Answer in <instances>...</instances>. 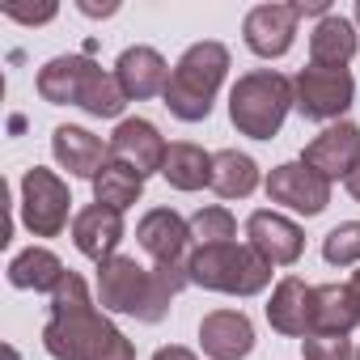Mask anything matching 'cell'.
<instances>
[{"label": "cell", "instance_id": "6da1fadb", "mask_svg": "<svg viewBox=\"0 0 360 360\" xmlns=\"http://www.w3.org/2000/svg\"><path fill=\"white\" fill-rule=\"evenodd\" d=\"M123 330L98 314L85 280L77 271L64 276V284L51 292V318L43 326V347L56 360H98Z\"/></svg>", "mask_w": 360, "mask_h": 360}, {"label": "cell", "instance_id": "7a4b0ae2", "mask_svg": "<svg viewBox=\"0 0 360 360\" xmlns=\"http://www.w3.org/2000/svg\"><path fill=\"white\" fill-rule=\"evenodd\" d=\"M229 72V47L221 43H195L183 51V60L174 64L169 72V85H165V106L174 119L183 123H204L212 115V98L221 89Z\"/></svg>", "mask_w": 360, "mask_h": 360}, {"label": "cell", "instance_id": "3957f363", "mask_svg": "<svg viewBox=\"0 0 360 360\" xmlns=\"http://www.w3.org/2000/svg\"><path fill=\"white\" fill-rule=\"evenodd\" d=\"M187 276L191 284L208 292H229V297H259L271 284V263L242 242H221V246H195L187 255Z\"/></svg>", "mask_w": 360, "mask_h": 360}, {"label": "cell", "instance_id": "277c9868", "mask_svg": "<svg viewBox=\"0 0 360 360\" xmlns=\"http://www.w3.org/2000/svg\"><path fill=\"white\" fill-rule=\"evenodd\" d=\"M292 110V81L276 68H255L229 89V119L250 140H271Z\"/></svg>", "mask_w": 360, "mask_h": 360}, {"label": "cell", "instance_id": "5b68a950", "mask_svg": "<svg viewBox=\"0 0 360 360\" xmlns=\"http://www.w3.org/2000/svg\"><path fill=\"white\" fill-rule=\"evenodd\" d=\"M356 98V81L347 68H301L292 77V106L301 110V119H314V123H339L347 115Z\"/></svg>", "mask_w": 360, "mask_h": 360}, {"label": "cell", "instance_id": "8992f818", "mask_svg": "<svg viewBox=\"0 0 360 360\" xmlns=\"http://www.w3.org/2000/svg\"><path fill=\"white\" fill-rule=\"evenodd\" d=\"M68 208H72V195L56 169L34 165L22 174V225L34 238H60L68 229Z\"/></svg>", "mask_w": 360, "mask_h": 360}, {"label": "cell", "instance_id": "52a82bcc", "mask_svg": "<svg viewBox=\"0 0 360 360\" xmlns=\"http://www.w3.org/2000/svg\"><path fill=\"white\" fill-rule=\"evenodd\" d=\"M148 284H153V267H140L131 255H115V259L98 263V305L106 314L144 318Z\"/></svg>", "mask_w": 360, "mask_h": 360}, {"label": "cell", "instance_id": "ba28073f", "mask_svg": "<svg viewBox=\"0 0 360 360\" xmlns=\"http://www.w3.org/2000/svg\"><path fill=\"white\" fill-rule=\"evenodd\" d=\"M267 200L284 204L301 217H318L330 204V183L322 174H314L305 161H284L267 174Z\"/></svg>", "mask_w": 360, "mask_h": 360}, {"label": "cell", "instance_id": "9c48e42d", "mask_svg": "<svg viewBox=\"0 0 360 360\" xmlns=\"http://www.w3.org/2000/svg\"><path fill=\"white\" fill-rule=\"evenodd\" d=\"M314 174H322L326 183L335 178H347L356 165H360V127L339 119L330 127H322L309 144H305V157H301Z\"/></svg>", "mask_w": 360, "mask_h": 360}, {"label": "cell", "instance_id": "30bf717a", "mask_svg": "<svg viewBox=\"0 0 360 360\" xmlns=\"http://www.w3.org/2000/svg\"><path fill=\"white\" fill-rule=\"evenodd\" d=\"M297 22H301L297 5H255L242 22V39L255 56L280 60L297 39Z\"/></svg>", "mask_w": 360, "mask_h": 360}, {"label": "cell", "instance_id": "8fae6325", "mask_svg": "<svg viewBox=\"0 0 360 360\" xmlns=\"http://www.w3.org/2000/svg\"><path fill=\"white\" fill-rule=\"evenodd\" d=\"M169 144L161 140V131L148 119H119L115 136H110V161H123L127 169H136L140 178L161 174Z\"/></svg>", "mask_w": 360, "mask_h": 360}, {"label": "cell", "instance_id": "7c38bea8", "mask_svg": "<svg viewBox=\"0 0 360 360\" xmlns=\"http://www.w3.org/2000/svg\"><path fill=\"white\" fill-rule=\"evenodd\" d=\"M246 246H255L271 267H292L305 250V233L297 221L280 212H250L246 221Z\"/></svg>", "mask_w": 360, "mask_h": 360}, {"label": "cell", "instance_id": "4fadbf2b", "mask_svg": "<svg viewBox=\"0 0 360 360\" xmlns=\"http://www.w3.org/2000/svg\"><path fill=\"white\" fill-rule=\"evenodd\" d=\"M200 347L208 360H246L255 352V326L242 309H212L200 322Z\"/></svg>", "mask_w": 360, "mask_h": 360}, {"label": "cell", "instance_id": "5bb4252c", "mask_svg": "<svg viewBox=\"0 0 360 360\" xmlns=\"http://www.w3.org/2000/svg\"><path fill=\"white\" fill-rule=\"evenodd\" d=\"M136 242L153 263H187V242H191V225L178 217L174 208H153L140 217L136 225Z\"/></svg>", "mask_w": 360, "mask_h": 360}, {"label": "cell", "instance_id": "9a60e30c", "mask_svg": "<svg viewBox=\"0 0 360 360\" xmlns=\"http://www.w3.org/2000/svg\"><path fill=\"white\" fill-rule=\"evenodd\" d=\"M51 153H56V161L72 178H89V183L102 174V165L110 161V144H102V136H94L85 127H72V123H60L51 131Z\"/></svg>", "mask_w": 360, "mask_h": 360}, {"label": "cell", "instance_id": "2e32d148", "mask_svg": "<svg viewBox=\"0 0 360 360\" xmlns=\"http://www.w3.org/2000/svg\"><path fill=\"white\" fill-rule=\"evenodd\" d=\"M267 322H271V330H280L288 339H305L314 330V288L305 280H297V276H284L271 288Z\"/></svg>", "mask_w": 360, "mask_h": 360}, {"label": "cell", "instance_id": "e0dca14e", "mask_svg": "<svg viewBox=\"0 0 360 360\" xmlns=\"http://www.w3.org/2000/svg\"><path fill=\"white\" fill-rule=\"evenodd\" d=\"M72 242L85 259L94 263H106L115 259L119 242H123V212H110L102 204H89L72 217Z\"/></svg>", "mask_w": 360, "mask_h": 360}, {"label": "cell", "instance_id": "ac0fdd59", "mask_svg": "<svg viewBox=\"0 0 360 360\" xmlns=\"http://www.w3.org/2000/svg\"><path fill=\"white\" fill-rule=\"evenodd\" d=\"M115 77H119V85H123L127 98L144 102V98L165 94V85H169V64H165L161 51H153V47H127V51L115 60Z\"/></svg>", "mask_w": 360, "mask_h": 360}, {"label": "cell", "instance_id": "d6986e66", "mask_svg": "<svg viewBox=\"0 0 360 360\" xmlns=\"http://www.w3.org/2000/svg\"><path fill=\"white\" fill-rule=\"evenodd\" d=\"M94 68L98 64L89 56H56V60H47L39 68V94H43V102H51V106H77L85 81L94 77Z\"/></svg>", "mask_w": 360, "mask_h": 360}, {"label": "cell", "instance_id": "ffe728a7", "mask_svg": "<svg viewBox=\"0 0 360 360\" xmlns=\"http://www.w3.org/2000/svg\"><path fill=\"white\" fill-rule=\"evenodd\" d=\"M356 51H360V30L343 13L322 18L309 34V64H318V68H347Z\"/></svg>", "mask_w": 360, "mask_h": 360}, {"label": "cell", "instance_id": "44dd1931", "mask_svg": "<svg viewBox=\"0 0 360 360\" xmlns=\"http://www.w3.org/2000/svg\"><path fill=\"white\" fill-rule=\"evenodd\" d=\"M161 178H165L174 191H200V187H212V153H204V148L191 144V140H174L169 153H165Z\"/></svg>", "mask_w": 360, "mask_h": 360}, {"label": "cell", "instance_id": "7402d4cb", "mask_svg": "<svg viewBox=\"0 0 360 360\" xmlns=\"http://www.w3.org/2000/svg\"><path fill=\"white\" fill-rule=\"evenodd\" d=\"M212 191L221 200H246L259 191V165L255 157L238 153V148H221L212 153Z\"/></svg>", "mask_w": 360, "mask_h": 360}, {"label": "cell", "instance_id": "603a6c76", "mask_svg": "<svg viewBox=\"0 0 360 360\" xmlns=\"http://www.w3.org/2000/svg\"><path fill=\"white\" fill-rule=\"evenodd\" d=\"M64 263L47 246H30L9 263V284L13 288H34V292H56L64 284Z\"/></svg>", "mask_w": 360, "mask_h": 360}, {"label": "cell", "instance_id": "cb8c5ba5", "mask_svg": "<svg viewBox=\"0 0 360 360\" xmlns=\"http://www.w3.org/2000/svg\"><path fill=\"white\" fill-rule=\"evenodd\" d=\"M140 195H144V178L136 169H127L123 161H106L102 174L94 178V204H102L110 212H127Z\"/></svg>", "mask_w": 360, "mask_h": 360}, {"label": "cell", "instance_id": "d4e9b609", "mask_svg": "<svg viewBox=\"0 0 360 360\" xmlns=\"http://www.w3.org/2000/svg\"><path fill=\"white\" fill-rule=\"evenodd\" d=\"M352 326H360V314L347 297V284H318L314 288V330L347 335Z\"/></svg>", "mask_w": 360, "mask_h": 360}, {"label": "cell", "instance_id": "484cf974", "mask_svg": "<svg viewBox=\"0 0 360 360\" xmlns=\"http://www.w3.org/2000/svg\"><path fill=\"white\" fill-rule=\"evenodd\" d=\"M127 102H131V98L123 94L119 77H115V72L94 68V77L85 81V89H81V102H77V106H81L85 115H94V119H119Z\"/></svg>", "mask_w": 360, "mask_h": 360}, {"label": "cell", "instance_id": "4316f807", "mask_svg": "<svg viewBox=\"0 0 360 360\" xmlns=\"http://www.w3.org/2000/svg\"><path fill=\"white\" fill-rule=\"evenodd\" d=\"M191 284L187 276V263H157L153 267V284H148V305H144V318L140 322H161L169 314V301Z\"/></svg>", "mask_w": 360, "mask_h": 360}, {"label": "cell", "instance_id": "83f0119b", "mask_svg": "<svg viewBox=\"0 0 360 360\" xmlns=\"http://www.w3.org/2000/svg\"><path fill=\"white\" fill-rule=\"evenodd\" d=\"M191 242L195 246H221V242H238V221L229 208L212 204V208H200L191 221Z\"/></svg>", "mask_w": 360, "mask_h": 360}, {"label": "cell", "instance_id": "f1b7e54d", "mask_svg": "<svg viewBox=\"0 0 360 360\" xmlns=\"http://www.w3.org/2000/svg\"><path fill=\"white\" fill-rule=\"evenodd\" d=\"M322 259L330 267H356L360 263V221H343L322 238Z\"/></svg>", "mask_w": 360, "mask_h": 360}, {"label": "cell", "instance_id": "f546056e", "mask_svg": "<svg viewBox=\"0 0 360 360\" xmlns=\"http://www.w3.org/2000/svg\"><path fill=\"white\" fill-rule=\"evenodd\" d=\"M301 356L305 360H356V347L347 335H326V330H309L301 339Z\"/></svg>", "mask_w": 360, "mask_h": 360}, {"label": "cell", "instance_id": "4dcf8cb0", "mask_svg": "<svg viewBox=\"0 0 360 360\" xmlns=\"http://www.w3.org/2000/svg\"><path fill=\"white\" fill-rule=\"evenodd\" d=\"M5 18H13V22H26V26H39V22H51V18H56V5H43V9H22V5H5Z\"/></svg>", "mask_w": 360, "mask_h": 360}, {"label": "cell", "instance_id": "1f68e13d", "mask_svg": "<svg viewBox=\"0 0 360 360\" xmlns=\"http://www.w3.org/2000/svg\"><path fill=\"white\" fill-rule=\"evenodd\" d=\"M98 360H136V347H131V339H127V335H119V339L98 356Z\"/></svg>", "mask_w": 360, "mask_h": 360}, {"label": "cell", "instance_id": "d6a6232c", "mask_svg": "<svg viewBox=\"0 0 360 360\" xmlns=\"http://www.w3.org/2000/svg\"><path fill=\"white\" fill-rule=\"evenodd\" d=\"M153 360H195V352H191V347L169 343V347H157V352H153Z\"/></svg>", "mask_w": 360, "mask_h": 360}, {"label": "cell", "instance_id": "836d02e7", "mask_svg": "<svg viewBox=\"0 0 360 360\" xmlns=\"http://www.w3.org/2000/svg\"><path fill=\"white\" fill-rule=\"evenodd\" d=\"M85 18H110V13H119V5H94V0H81L77 5Z\"/></svg>", "mask_w": 360, "mask_h": 360}, {"label": "cell", "instance_id": "e575fe53", "mask_svg": "<svg viewBox=\"0 0 360 360\" xmlns=\"http://www.w3.org/2000/svg\"><path fill=\"white\" fill-rule=\"evenodd\" d=\"M343 187H347V195H352V200L360 204V165H356V169H352V174L343 178Z\"/></svg>", "mask_w": 360, "mask_h": 360}, {"label": "cell", "instance_id": "d590c367", "mask_svg": "<svg viewBox=\"0 0 360 360\" xmlns=\"http://www.w3.org/2000/svg\"><path fill=\"white\" fill-rule=\"evenodd\" d=\"M347 297H352V305H356V314H360V271H352V280H347Z\"/></svg>", "mask_w": 360, "mask_h": 360}, {"label": "cell", "instance_id": "8d00e7d4", "mask_svg": "<svg viewBox=\"0 0 360 360\" xmlns=\"http://www.w3.org/2000/svg\"><path fill=\"white\" fill-rule=\"evenodd\" d=\"M5 356H9V360H22V356H18V352H13V347H5Z\"/></svg>", "mask_w": 360, "mask_h": 360}, {"label": "cell", "instance_id": "74e56055", "mask_svg": "<svg viewBox=\"0 0 360 360\" xmlns=\"http://www.w3.org/2000/svg\"><path fill=\"white\" fill-rule=\"evenodd\" d=\"M356 30H360V0H356Z\"/></svg>", "mask_w": 360, "mask_h": 360}, {"label": "cell", "instance_id": "f35d334b", "mask_svg": "<svg viewBox=\"0 0 360 360\" xmlns=\"http://www.w3.org/2000/svg\"><path fill=\"white\" fill-rule=\"evenodd\" d=\"M356 360H360V347H356Z\"/></svg>", "mask_w": 360, "mask_h": 360}]
</instances>
